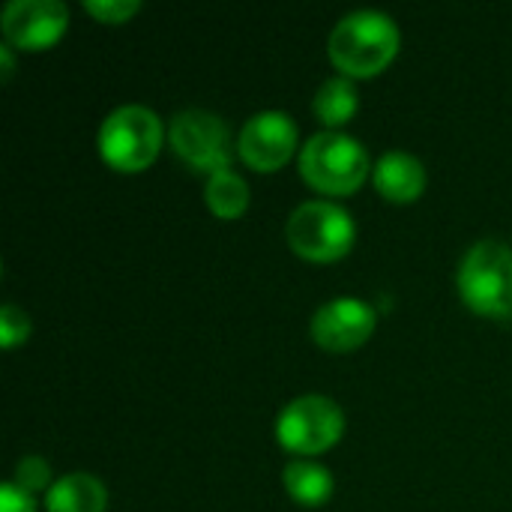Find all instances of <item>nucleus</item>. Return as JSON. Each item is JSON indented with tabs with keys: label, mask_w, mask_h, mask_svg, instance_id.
<instances>
[{
	"label": "nucleus",
	"mask_w": 512,
	"mask_h": 512,
	"mask_svg": "<svg viewBox=\"0 0 512 512\" xmlns=\"http://www.w3.org/2000/svg\"><path fill=\"white\" fill-rule=\"evenodd\" d=\"M327 51L336 69H342L348 78H372L396 57L399 27L387 12L357 9L333 27Z\"/></svg>",
	"instance_id": "obj_1"
},
{
	"label": "nucleus",
	"mask_w": 512,
	"mask_h": 512,
	"mask_svg": "<svg viewBox=\"0 0 512 512\" xmlns=\"http://www.w3.org/2000/svg\"><path fill=\"white\" fill-rule=\"evenodd\" d=\"M300 174L324 195H351L369 174V153L357 138L327 129L303 144Z\"/></svg>",
	"instance_id": "obj_2"
},
{
	"label": "nucleus",
	"mask_w": 512,
	"mask_h": 512,
	"mask_svg": "<svg viewBox=\"0 0 512 512\" xmlns=\"http://www.w3.org/2000/svg\"><path fill=\"white\" fill-rule=\"evenodd\" d=\"M459 294L477 315H512V249L501 240H480L459 267Z\"/></svg>",
	"instance_id": "obj_3"
},
{
	"label": "nucleus",
	"mask_w": 512,
	"mask_h": 512,
	"mask_svg": "<svg viewBox=\"0 0 512 512\" xmlns=\"http://www.w3.org/2000/svg\"><path fill=\"white\" fill-rule=\"evenodd\" d=\"M162 132L165 129L156 111L144 105H120L102 120L99 153L111 168L135 174L159 156Z\"/></svg>",
	"instance_id": "obj_4"
},
{
	"label": "nucleus",
	"mask_w": 512,
	"mask_h": 512,
	"mask_svg": "<svg viewBox=\"0 0 512 512\" xmlns=\"http://www.w3.org/2000/svg\"><path fill=\"white\" fill-rule=\"evenodd\" d=\"M354 219L345 207L333 201H306L300 204L285 225L288 246L306 261H336L354 246Z\"/></svg>",
	"instance_id": "obj_5"
},
{
	"label": "nucleus",
	"mask_w": 512,
	"mask_h": 512,
	"mask_svg": "<svg viewBox=\"0 0 512 512\" xmlns=\"http://www.w3.org/2000/svg\"><path fill=\"white\" fill-rule=\"evenodd\" d=\"M345 432L342 408L327 396H300L288 402L276 420V438L297 456H318L330 450Z\"/></svg>",
	"instance_id": "obj_6"
},
{
	"label": "nucleus",
	"mask_w": 512,
	"mask_h": 512,
	"mask_svg": "<svg viewBox=\"0 0 512 512\" xmlns=\"http://www.w3.org/2000/svg\"><path fill=\"white\" fill-rule=\"evenodd\" d=\"M174 153L195 171L213 177L231 168V132L225 120L204 108H186L168 129Z\"/></svg>",
	"instance_id": "obj_7"
},
{
	"label": "nucleus",
	"mask_w": 512,
	"mask_h": 512,
	"mask_svg": "<svg viewBox=\"0 0 512 512\" xmlns=\"http://www.w3.org/2000/svg\"><path fill=\"white\" fill-rule=\"evenodd\" d=\"M297 147V126L285 111H258L240 129V159L255 171H279Z\"/></svg>",
	"instance_id": "obj_8"
},
{
	"label": "nucleus",
	"mask_w": 512,
	"mask_h": 512,
	"mask_svg": "<svg viewBox=\"0 0 512 512\" xmlns=\"http://www.w3.org/2000/svg\"><path fill=\"white\" fill-rule=\"evenodd\" d=\"M69 24V12L60 0H12L3 9L6 45L21 51H42L54 45Z\"/></svg>",
	"instance_id": "obj_9"
},
{
	"label": "nucleus",
	"mask_w": 512,
	"mask_h": 512,
	"mask_svg": "<svg viewBox=\"0 0 512 512\" xmlns=\"http://www.w3.org/2000/svg\"><path fill=\"white\" fill-rule=\"evenodd\" d=\"M378 315L366 300L339 297L324 303L312 318V339L327 351H354L375 333Z\"/></svg>",
	"instance_id": "obj_10"
},
{
	"label": "nucleus",
	"mask_w": 512,
	"mask_h": 512,
	"mask_svg": "<svg viewBox=\"0 0 512 512\" xmlns=\"http://www.w3.org/2000/svg\"><path fill=\"white\" fill-rule=\"evenodd\" d=\"M372 177H375V189L387 201H396V204L417 201L423 195V189H426V168H423V162L417 156L405 153V150L384 153L375 162Z\"/></svg>",
	"instance_id": "obj_11"
},
{
	"label": "nucleus",
	"mask_w": 512,
	"mask_h": 512,
	"mask_svg": "<svg viewBox=\"0 0 512 512\" xmlns=\"http://www.w3.org/2000/svg\"><path fill=\"white\" fill-rule=\"evenodd\" d=\"M45 507L48 512H105L108 492L93 474H66L51 483Z\"/></svg>",
	"instance_id": "obj_12"
},
{
	"label": "nucleus",
	"mask_w": 512,
	"mask_h": 512,
	"mask_svg": "<svg viewBox=\"0 0 512 512\" xmlns=\"http://www.w3.org/2000/svg\"><path fill=\"white\" fill-rule=\"evenodd\" d=\"M282 483L300 507H321L333 495V474L312 459L288 462L282 471Z\"/></svg>",
	"instance_id": "obj_13"
},
{
	"label": "nucleus",
	"mask_w": 512,
	"mask_h": 512,
	"mask_svg": "<svg viewBox=\"0 0 512 512\" xmlns=\"http://www.w3.org/2000/svg\"><path fill=\"white\" fill-rule=\"evenodd\" d=\"M312 108L318 114V120L324 126H342L354 117L357 111V87L348 75H333L327 78L315 99H312Z\"/></svg>",
	"instance_id": "obj_14"
},
{
	"label": "nucleus",
	"mask_w": 512,
	"mask_h": 512,
	"mask_svg": "<svg viewBox=\"0 0 512 512\" xmlns=\"http://www.w3.org/2000/svg\"><path fill=\"white\" fill-rule=\"evenodd\" d=\"M207 207L213 210V216L219 219H237L246 213L249 207V186L240 174H234L231 168L228 171H219L213 177H207Z\"/></svg>",
	"instance_id": "obj_15"
},
{
	"label": "nucleus",
	"mask_w": 512,
	"mask_h": 512,
	"mask_svg": "<svg viewBox=\"0 0 512 512\" xmlns=\"http://www.w3.org/2000/svg\"><path fill=\"white\" fill-rule=\"evenodd\" d=\"M48 480H51V468H48V462L39 459V456H24V459L15 465L12 483H15L18 489L30 492V495L39 492V489H51Z\"/></svg>",
	"instance_id": "obj_16"
},
{
	"label": "nucleus",
	"mask_w": 512,
	"mask_h": 512,
	"mask_svg": "<svg viewBox=\"0 0 512 512\" xmlns=\"http://www.w3.org/2000/svg\"><path fill=\"white\" fill-rule=\"evenodd\" d=\"M27 336H30V318L15 303H6L0 309V345L15 348V345L27 342Z\"/></svg>",
	"instance_id": "obj_17"
},
{
	"label": "nucleus",
	"mask_w": 512,
	"mask_h": 512,
	"mask_svg": "<svg viewBox=\"0 0 512 512\" xmlns=\"http://www.w3.org/2000/svg\"><path fill=\"white\" fill-rule=\"evenodd\" d=\"M84 9L105 24H123L129 15L138 12V0H87Z\"/></svg>",
	"instance_id": "obj_18"
},
{
	"label": "nucleus",
	"mask_w": 512,
	"mask_h": 512,
	"mask_svg": "<svg viewBox=\"0 0 512 512\" xmlns=\"http://www.w3.org/2000/svg\"><path fill=\"white\" fill-rule=\"evenodd\" d=\"M0 512H36V501L30 492L18 489L15 483H3L0 489Z\"/></svg>",
	"instance_id": "obj_19"
},
{
	"label": "nucleus",
	"mask_w": 512,
	"mask_h": 512,
	"mask_svg": "<svg viewBox=\"0 0 512 512\" xmlns=\"http://www.w3.org/2000/svg\"><path fill=\"white\" fill-rule=\"evenodd\" d=\"M0 60H3V78L12 75L15 69V60H12V45H0Z\"/></svg>",
	"instance_id": "obj_20"
}]
</instances>
